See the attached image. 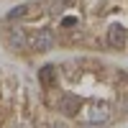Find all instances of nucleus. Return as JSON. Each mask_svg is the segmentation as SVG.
I'll use <instances>...</instances> for the list:
<instances>
[{"label":"nucleus","mask_w":128,"mask_h":128,"mask_svg":"<svg viewBox=\"0 0 128 128\" xmlns=\"http://www.w3.org/2000/svg\"><path fill=\"white\" fill-rule=\"evenodd\" d=\"M28 13H31V3H23V5H18V8H13L8 13V20H18V18H23Z\"/></svg>","instance_id":"nucleus-6"},{"label":"nucleus","mask_w":128,"mask_h":128,"mask_svg":"<svg viewBox=\"0 0 128 128\" xmlns=\"http://www.w3.org/2000/svg\"><path fill=\"white\" fill-rule=\"evenodd\" d=\"M108 41L115 46V49H120V46H126V31H123V26H118V23H113L110 28H108Z\"/></svg>","instance_id":"nucleus-4"},{"label":"nucleus","mask_w":128,"mask_h":128,"mask_svg":"<svg viewBox=\"0 0 128 128\" xmlns=\"http://www.w3.org/2000/svg\"><path fill=\"white\" fill-rule=\"evenodd\" d=\"M38 77H41V82L46 84V82H49L51 77H54V67H51V64H46V67L41 69V74H38Z\"/></svg>","instance_id":"nucleus-7"},{"label":"nucleus","mask_w":128,"mask_h":128,"mask_svg":"<svg viewBox=\"0 0 128 128\" xmlns=\"http://www.w3.org/2000/svg\"><path fill=\"white\" fill-rule=\"evenodd\" d=\"M113 108L108 102H87L84 105V120L87 123H108Z\"/></svg>","instance_id":"nucleus-1"},{"label":"nucleus","mask_w":128,"mask_h":128,"mask_svg":"<svg viewBox=\"0 0 128 128\" xmlns=\"http://www.w3.org/2000/svg\"><path fill=\"white\" fill-rule=\"evenodd\" d=\"M62 26H64V28H72V26H77V18H64V20H62Z\"/></svg>","instance_id":"nucleus-8"},{"label":"nucleus","mask_w":128,"mask_h":128,"mask_svg":"<svg viewBox=\"0 0 128 128\" xmlns=\"http://www.w3.org/2000/svg\"><path fill=\"white\" fill-rule=\"evenodd\" d=\"M54 41H56V36L51 34L49 28H38V31H34V34L26 38V46H31L34 51H46V49L54 46Z\"/></svg>","instance_id":"nucleus-2"},{"label":"nucleus","mask_w":128,"mask_h":128,"mask_svg":"<svg viewBox=\"0 0 128 128\" xmlns=\"http://www.w3.org/2000/svg\"><path fill=\"white\" fill-rule=\"evenodd\" d=\"M59 108L67 113V115H77L80 108H82V100L77 98V95H64V98L59 100Z\"/></svg>","instance_id":"nucleus-3"},{"label":"nucleus","mask_w":128,"mask_h":128,"mask_svg":"<svg viewBox=\"0 0 128 128\" xmlns=\"http://www.w3.org/2000/svg\"><path fill=\"white\" fill-rule=\"evenodd\" d=\"M26 34H23V31H13V34H10L8 36V44L10 46H13V49H20V46H26Z\"/></svg>","instance_id":"nucleus-5"}]
</instances>
